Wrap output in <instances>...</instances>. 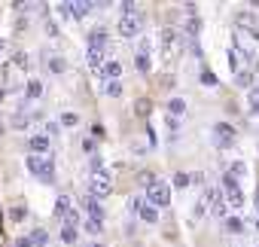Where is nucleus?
<instances>
[{
  "label": "nucleus",
  "mask_w": 259,
  "mask_h": 247,
  "mask_svg": "<svg viewBox=\"0 0 259 247\" xmlns=\"http://www.w3.org/2000/svg\"><path fill=\"white\" fill-rule=\"evenodd\" d=\"M25 165H28V171L37 177V180H43V183H55V165H52V156H28L25 159Z\"/></svg>",
  "instance_id": "1"
},
{
  "label": "nucleus",
  "mask_w": 259,
  "mask_h": 247,
  "mask_svg": "<svg viewBox=\"0 0 259 247\" xmlns=\"http://www.w3.org/2000/svg\"><path fill=\"white\" fill-rule=\"evenodd\" d=\"M110 193H113V174H110L107 168L88 177V195H92V198L101 201V198H107Z\"/></svg>",
  "instance_id": "2"
},
{
  "label": "nucleus",
  "mask_w": 259,
  "mask_h": 247,
  "mask_svg": "<svg viewBox=\"0 0 259 247\" xmlns=\"http://www.w3.org/2000/svg\"><path fill=\"white\" fill-rule=\"evenodd\" d=\"M235 141H238V131H235V125H229V122H217V125H213V143H217L220 150L235 147Z\"/></svg>",
  "instance_id": "3"
},
{
  "label": "nucleus",
  "mask_w": 259,
  "mask_h": 247,
  "mask_svg": "<svg viewBox=\"0 0 259 247\" xmlns=\"http://www.w3.org/2000/svg\"><path fill=\"white\" fill-rule=\"evenodd\" d=\"M146 201H150V205L153 208H168V205H171V186H165L162 180L159 183H155V186H150V189H146Z\"/></svg>",
  "instance_id": "4"
},
{
  "label": "nucleus",
  "mask_w": 259,
  "mask_h": 247,
  "mask_svg": "<svg viewBox=\"0 0 259 247\" xmlns=\"http://www.w3.org/2000/svg\"><path fill=\"white\" fill-rule=\"evenodd\" d=\"M140 31H143V16H119V34L125 40L140 37Z\"/></svg>",
  "instance_id": "5"
},
{
  "label": "nucleus",
  "mask_w": 259,
  "mask_h": 247,
  "mask_svg": "<svg viewBox=\"0 0 259 247\" xmlns=\"http://www.w3.org/2000/svg\"><path fill=\"white\" fill-rule=\"evenodd\" d=\"M159 46H162V55H168V58H171V52H177L180 49V31L177 28H162L159 31Z\"/></svg>",
  "instance_id": "6"
},
{
  "label": "nucleus",
  "mask_w": 259,
  "mask_h": 247,
  "mask_svg": "<svg viewBox=\"0 0 259 247\" xmlns=\"http://www.w3.org/2000/svg\"><path fill=\"white\" fill-rule=\"evenodd\" d=\"M95 6L98 3H92V0H80V3H58V13L67 16V18H86Z\"/></svg>",
  "instance_id": "7"
},
{
  "label": "nucleus",
  "mask_w": 259,
  "mask_h": 247,
  "mask_svg": "<svg viewBox=\"0 0 259 247\" xmlns=\"http://www.w3.org/2000/svg\"><path fill=\"white\" fill-rule=\"evenodd\" d=\"M131 208L138 211V217H140L143 223H150V226H155V223H159V208H153L146 198H131Z\"/></svg>",
  "instance_id": "8"
},
{
  "label": "nucleus",
  "mask_w": 259,
  "mask_h": 247,
  "mask_svg": "<svg viewBox=\"0 0 259 247\" xmlns=\"http://www.w3.org/2000/svg\"><path fill=\"white\" fill-rule=\"evenodd\" d=\"M235 25H238V28H247L253 37L259 34V18H256L253 9H241V13H235Z\"/></svg>",
  "instance_id": "9"
},
{
  "label": "nucleus",
  "mask_w": 259,
  "mask_h": 247,
  "mask_svg": "<svg viewBox=\"0 0 259 247\" xmlns=\"http://www.w3.org/2000/svg\"><path fill=\"white\" fill-rule=\"evenodd\" d=\"M134 67H138L140 73H150L153 71V58H150V43H140V49H138V55H134Z\"/></svg>",
  "instance_id": "10"
},
{
  "label": "nucleus",
  "mask_w": 259,
  "mask_h": 247,
  "mask_svg": "<svg viewBox=\"0 0 259 247\" xmlns=\"http://www.w3.org/2000/svg\"><path fill=\"white\" fill-rule=\"evenodd\" d=\"M49 147H52V138H49V134H31V138H28V150H31L34 156L49 153Z\"/></svg>",
  "instance_id": "11"
},
{
  "label": "nucleus",
  "mask_w": 259,
  "mask_h": 247,
  "mask_svg": "<svg viewBox=\"0 0 259 247\" xmlns=\"http://www.w3.org/2000/svg\"><path fill=\"white\" fill-rule=\"evenodd\" d=\"M98 76L101 80H122V61L119 58H110V61H104V67H101L98 71Z\"/></svg>",
  "instance_id": "12"
},
{
  "label": "nucleus",
  "mask_w": 259,
  "mask_h": 247,
  "mask_svg": "<svg viewBox=\"0 0 259 247\" xmlns=\"http://www.w3.org/2000/svg\"><path fill=\"white\" fill-rule=\"evenodd\" d=\"M83 208H86V214H88V220H95V223H104V205H101L98 198H92V195H86V198H83Z\"/></svg>",
  "instance_id": "13"
},
{
  "label": "nucleus",
  "mask_w": 259,
  "mask_h": 247,
  "mask_svg": "<svg viewBox=\"0 0 259 247\" xmlns=\"http://www.w3.org/2000/svg\"><path fill=\"white\" fill-rule=\"evenodd\" d=\"M70 211H73V201H70V195H58V198H55V211H52V214H55V220H61V223H64V217L70 214Z\"/></svg>",
  "instance_id": "14"
},
{
  "label": "nucleus",
  "mask_w": 259,
  "mask_h": 247,
  "mask_svg": "<svg viewBox=\"0 0 259 247\" xmlns=\"http://www.w3.org/2000/svg\"><path fill=\"white\" fill-rule=\"evenodd\" d=\"M150 113H153V101L150 98H138V101H134V116L150 119Z\"/></svg>",
  "instance_id": "15"
},
{
  "label": "nucleus",
  "mask_w": 259,
  "mask_h": 247,
  "mask_svg": "<svg viewBox=\"0 0 259 247\" xmlns=\"http://www.w3.org/2000/svg\"><path fill=\"white\" fill-rule=\"evenodd\" d=\"M88 46L104 49V46H107V28H95L92 34H88Z\"/></svg>",
  "instance_id": "16"
},
{
  "label": "nucleus",
  "mask_w": 259,
  "mask_h": 247,
  "mask_svg": "<svg viewBox=\"0 0 259 247\" xmlns=\"http://www.w3.org/2000/svg\"><path fill=\"white\" fill-rule=\"evenodd\" d=\"M210 208H213V214H217V217H226V214H229V205H226V195H223V193H220V189H217V195H213V201H210Z\"/></svg>",
  "instance_id": "17"
},
{
  "label": "nucleus",
  "mask_w": 259,
  "mask_h": 247,
  "mask_svg": "<svg viewBox=\"0 0 259 247\" xmlns=\"http://www.w3.org/2000/svg\"><path fill=\"white\" fill-rule=\"evenodd\" d=\"M165 107H168V116H174V119H177L180 113H186V101H183V98H168Z\"/></svg>",
  "instance_id": "18"
},
{
  "label": "nucleus",
  "mask_w": 259,
  "mask_h": 247,
  "mask_svg": "<svg viewBox=\"0 0 259 247\" xmlns=\"http://www.w3.org/2000/svg\"><path fill=\"white\" fill-rule=\"evenodd\" d=\"M122 92H125L122 80H107V83H104V95H110V98H122Z\"/></svg>",
  "instance_id": "19"
},
{
  "label": "nucleus",
  "mask_w": 259,
  "mask_h": 247,
  "mask_svg": "<svg viewBox=\"0 0 259 247\" xmlns=\"http://www.w3.org/2000/svg\"><path fill=\"white\" fill-rule=\"evenodd\" d=\"M88 67H95V71H101V67H104V49L88 46Z\"/></svg>",
  "instance_id": "20"
},
{
  "label": "nucleus",
  "mask_w": 259,
  "mask_h": 247,
  "mask_svg": "<svg viewBox=\"0 0 259 247\" xmlns=\"http://www.w3.org/2000/svg\"><path fill=\"white\" fill-rule=\"evenodd\" d=\"M244 229H247V226H244L241 217H226V232H229V235H244Z\"/></svg>",
  "instance_id": "21"
},
{
  "label": "nucleus",
  "mask_w": 259,
  "mask_h": 247,
  "mask_svg": "<svg viewBox=\"0 0 259 247\" xmlns=\"http://www.w3.org/2000/svg\"><path fill=\"white\" fill-rule=\"evenodd\" d=\"M61 241L64 244H76L80 241V226H61Z\"/></svg>",
  "instance_id": "22"
},
{
  "label": "nucleus",
  "mask_w": 259,
  "mask_h": 247,
  "mask_svg": "<svg viewBox=\"0 0 259 247\" xmlns=\"http://www.w3.org/2000/svg\"><path fill=\"white\" fill-rule=\"evenodd\" d=\"M46 67H49L52 73H64V71H67V61L61 58V55H49V58H46Z\"/></svg>",
  "instance_id": "23"
},
{
  "label": "nucleus",
  "mask_w": 259,
  "mask_h": 247,
  "mask_svg": "<svg viewBox=\"0 0 259 247\" xmlns=\"http://www.w3.org/2000/svg\"><path fill=\"white\" fill-rule=\"evenodd\" d=\"M235 86L238 88H253V71H238L235 73Z\"/></svg>",
  "instance_id": "24"
},
{
  "label": "nucleus",
  "mask_w": 259,
  "mask_h": 247,
  "mask_svg": "<svg viewBox=\"0 0 259 247\" xmlns=\"http://www.w3.org/2000/svg\"><path fill=\"white\" fill-rule=\"evenodd\" d=\"M244 189H235V193H226V205L229 208H235V211H238V208H244Z\"/></svg>",
  "instance_id": "25"
},
{
  "label": "nucleus",
  "mask_w": 259,
  "mask_h": 247,
  "mask_svg": "<svg viewBox=\"0 0 259 247\" xmlns=\"http://www.w3.org/2000/svg\"><path fill=\"white\" fill-rule=\"evenodd\" d=\"M25 95H28V101H37V98L43 95V83H40V80H28Z\"/></svg>",
  "instance_id": "26"
},
{
  "label": "nucleus",
  "mask_w": 259,
  "mask_h": 247,
  "mask_svg": "<svg viewBox=\"0 0 259 247\" xmlns=\"http://www.w3.org/2000/svg\"><path fill=\"white\" fill-rule=\"evenodd\" d=\"M61 128H76L80 125V113H73V110H67V113H61Z\"/></svg>",
  "instance_id": "27"
},
{
  "label": "nucleus",
  "mask_w": 259,
  "mask_h": 247,
  "mask_svg": "<svg viewBox=\"0 0 259 247\" xmlns=\"http://www.w3.org/2000/svg\"><path fill=\"white\" fill-rule=\"evenodd\" d=\"M31 241H34V247H49V232L46 229H34Z\"/></svg>",
  "instance_id": "28"
},
{
  "label": "nucleus",
  "mask_w": 259,
  "mask_h": 247,
  "mask_svg": "<svg viewBox=\"0 0 259 247\" xmlns=\"http://www.w3.org/2000/svg\"><path fill=\"white\" fill-rule=\"evenodd\" d=\"M119 16H143V9L134 3V0H125V3L119 6Z\"/></svg>",
  "instance_id": "29"
},
{
  "label": "nucleus",
  "mask_w": 259,
  "mask_h": 247,
  "mask_svg": "<svg viewBox=\"0 0 259 247\" xmlns=\"http://www.w3.org/2000/svg\"><path fill=\"white\" fill-rule=\"evenodd\" d=\"M226 171H229V174H232V177H235V180H241V177H244V174H247V165H244V162H241V159H235V162H232V165H229V168H226Z\"/></svg>",
  "instance_id": "30"
},
{
  "label": "nucleus",
  "mask_w": 259,
  "mask_h": 247,
  "mask_svg": "<svg viewBox=\"0 0 259 247\" xmlns=\"http://www.w3.org/2000/svg\"><path fill=\"white\" fill-rule=\"evenodd\" d=\"M174 186H177V189H186V186H192V174H186V171H177V174H174Z\"/></svg>",
  "instance_id": "31"
},
{
  "label": "nucleus",
  "mask_w": 259,
  "mask_h": 247,
  "mask_svg": "<svg viewBox=\"0 0 259 247\" xmlns=\"http://www.w3.org/2000/svg\"><path fill=\"white\" fill-rule=\"evenodd\" d=\"M220 183H223V189H226V193H235V189H241V186H238V180H235V177H232L229 171L220 177Z\"/></svg>",
  "instance_id": "32"
},
{
  "label": "nucleus",
  "mask_w": 259,
  "mask_h": 247,
  "mask_svg": "<svg viewBox=\"0 0 259 247\" xmlns=\"http://www.w3.org/2000/svg\"><path fill=\"white\" fill-rule=\"evenodd\" d=\"M88 171H92V174H98V171H104V156H101V153H95L92 159H88Z\"/></svg>",
  "instance_id": "33"
},
{
  "label": "nucleus",
  "mask_w": 259,
  "mask_h": 247,
  "mask_svg": "<svg viewBox=\"0 0 259 247\" xmlns=\"http://www.w3.org/2000/svg\"><path fill=\"white\" fill-rule=\"evenodd\" d=\"M138 183H140V186H146V189H150V186H155V183H159V177H155L153 171H143V174L138 177Z\"/></svg>",
  "instance_id": "34"
},
{
  "label": "nucleus",
  "mask_w": 259,
  "mask_h": 247,
  "mask_svg": "<svg viewBox=\"0 0 259 247\" xmlns=\"http://www.w3.org/2000/svg\"><path fill=\"white\" fill-rule=\"evenodd\" d=\"M25 217H28V208L25 205H16L13 211H9V220H13V223H21Z\"/></svg>",
  "instance_id": "35"
},
{
  "label": "nucleus",
  "mask_w": 259,
  "mask_h": 247,
  "mask_svg": "<svg viewBox=\"0 0 259 247\" xmlns=\"http://www.w3.org/2000/svg\"><path fill=\"white\" fill-rule=\"evenodd\" d=\"M229 67H232L235 73L241 71V52H238V49H232V52H229Z\"/></svg>",
  "instance_id": "36"
},
{
  "label": "nucleus",
  "mask_w": 259,
  "mask_h": 247,
  "mask_svg": "<svg viewBox=\"0 0 259 247\" xmlns=\"http://www.w3.org/2000/svg\"><path fill=\"white\" fill-rule=\"evenodd\" d=\"M201 83H205V86H217L220 80L213 76V71H207V67H205V71H201Z\"/></svg>",
  "instance_id": "37"
},
{
  "label": "nucleus",
  "mask_w": 259,
  "mask_h": 247,
  "mask_svg": "<svg viewBox=\"0 0 259 247\" xmlns=\"http://www.w3.org/2000/svg\"><path fill=\"white\" fill-rule=\"evenodd\" d=\"M205 211H207V201H205V198H201V201H198V205L192 208V220H198V217H205Z\"/></svg>",
  "instance_id": "38"
},
{
  "label": "nucleus",
  "mask_w": 259,
  "mask_h": 247,
  "mask_svg": "<svg viewBox=\"0 0 259 247\" xmlns=\"http://www.w3.org/2000/svg\"><path fill=\"white\" fill-rule=\"evenodd\" d=\"M101 229H104V223H95V220H86V232H92V235H101Z\"/></svg>",
  "instance_id": "39"
},
{
  "label": "nucleus",
  "mask_w": 259,
  "mask_h": 247,
  "mask_svg": "<svg viewBox=\"0 0 259 247\" xmlns=\"http://www.w3.org/2000/svg\"><path fill=\"white\" fill-rule=\"evenodd\" d=\"M13 64H16V67H28L31 61H28V55H25V52H16V55H13Z\"/></svg>",
  "instance_id": "40"
},
{
  "label": "nucleus",
  "mask_w": 259,
  "mask_h": 247,
  "mask_svg": "<svg viewBox=\"0 0 259 247\" xmlns=\"http://www.w3.org/2000/svg\"><path fill=\"white\" fill-rule=\"evenodd\" d=\"M58 131H61V122H46V131H43V134H49V138H55Z\"/></svg>",
  "instance_id": "41"
},
{
  "label": "nucleus",
  "mask_w": 259,
  "mask_h": 247,
  "mask_svg": "<svg viewBox=\"0 0 259 247\" xmlns=\"http://www.w3.org/2000/svg\"><path fill=\"white\" fill-rule=\"evenodd\" d=\"M88 131H92V141H95V138L101 141V138H104V134H107V131H104V125H101V122H95V125L88 128Z\"/></svg>",
  "instance_id": "42"
},
{
  "label": "nucleus",
  "mask_w": 259,
  "mask_h": 247,
  "mask_svg": "<svg viewBox=\"0 0 259 247\" xmlns=\"http://www.w3.org/2000/svg\"><path fill=\"white\" fill-rule=\"evenodd\" d=\"M250 107L259 113V88H250Z\"/></svg>",
  "instance_id": "43"
},
{
  "label": "nucleus",
  "mask_w": 259,
  "mask_h": 247,
  "mask_svg": "<svg viewBox=\"0 0 259 247\" xmlns=\"http://www.w3.org/2000/svg\"><path fill=\"white\" fill-rule=\"evenodd\" d=\"M83 150H86L88 156H95V141H92V138H83Z\"/></svg>",
  "instance_id": "44"
},
{
  "label": "nucleus",
  "mask_w": 259,
  "mask_h": 247,
  "mask_svg": "<svg viewBox=\"0 0 259 247\" xmlns=\"http://www.w3.org/2000/svg\"><path fill=\"white\" fill-rule=\"evenodd\" d=\"M168 131H171V134H177V131H180V122H177L174 116H168Z\"/></svg>",
  "instance_id": "45"
},
{
  "label": "nucleus",
  "mask_w": 259,
  "mask_h": 247,
  "mask_svg": "<svg viewBox=\"0 0 259 247\" xmlns=\"http://www.w3.org/2000/svg\"><path fill=\"white\" fill-rule=\"evenodd\" d=\"M16 247H34V241H31V235H25V238H18V241H16Z\"/></svg>",
  "instance_id": "46"
},
{
  "label": "nucleus",
  "mask_w": 259,
  "mask_h": 247,
  "mask_svg": "<svg viewBox=\"0 0 259 247\" xmlns=\"http://www.w3.org/2000/svg\"><path fill=\"white\" fill-rule=\"evenodd\" d=\"M46 31H49V37H55V34H58V25H55V21H46Z\"/></svg>",
  "instance_id": "47"
},
{
  "label": "nucleus",
  "mask_w": 259,
  "mask_h": 247,
  "mask_svg": "<svg viewBox=\"0 0 259 247\" xmlns=\"http://www.w3.org/2000/svg\"><path fill=\"white\" fill-rule=\"evenodd\" d=\"M192 183L201 186V183H205V174H198V171H195V174H192Z\"/></svg>",
  "instance_id": "48"
},
{
  "label": "nucleus",
  "mask_w": 259,
  "mask_h": 247,
  "mask_svg": "<svg viewBox=\"0 0 259 247\" xmlns=\"http://www.w3.org/2000/svg\"><path fill=\"white\" fill-rule=\"evenodd\" d=\"M86 247H107V244H101V241H88Z\"/></svg>",
  "instance_id": "49"
},
{
  "label": "nucleus",
  "mask_w": 259,
  "mask_h": 247,
  "mask_svg": "<svg viewBox=\"0 0 259 247\" xmlns=\"http://www.w3.org/2000/svg\"><path fill=\"white\" fill-rule=\"evenodd\" d=\"M3 134H6V125H3V122H0V138H3Z\"/></svg>",
  "instance_id": "50"
},
{
  "label": "nucleus",
  "mask_w": 259,
  "mask_h": 247,
  "mask_svg": "<svg viewBox=\"0 0 259 247\" xmlns=\"http://www.w3.org/2000/svg\"><path fill=\"white\" fill-rule=\"evenodd\" d=\"M253 226H256V232H259V217H256V223H253Z\"/></svg>",
  "instance_id": "51"
},
{
  "label": "nucleus",
  "mask_w": 259,
  "mask_h": 247,
  "mask_svg": "<svg viewBox=\"0 0 259 247\" xmlns=\"http://www.w3.org/2000/svg\"><path fill=\"white\" fill-rule=\"evenodd\" d=\"M256 205H259V201H256Z\"/></svg>",
  "instance_id": "52"
}]
</instances>
